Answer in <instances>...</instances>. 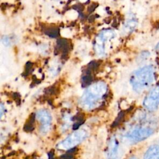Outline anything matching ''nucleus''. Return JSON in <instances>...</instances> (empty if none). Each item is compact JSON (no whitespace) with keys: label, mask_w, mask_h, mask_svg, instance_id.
Returning <instances> with one entry per match:
<instances>
[{"label":"nucleus","mask_w":159,"mask_h":159,"mask_svg":"<svg viewBox=\"0 0 159 159\" xmlns=\"http://www.w3.org/2000/svg\"><path fill=\"white\" fill-rule=\"evenodd\" d=\"M108 159H119V144L116 137H112L109 142L107 148Z\"/></svg>","instance_id":"8"},{"label":"nucleus","mask_w":159,"mask_h":159,"mask_svg":"<svg viewBox=\"0 0 159 159\" xmlns=\"http://www.w3.org/2000/svg\"><path fill=\"white\" fill-rule=\"evenodd\" d=\"M143 106L150 111H155L159 106V86L153 87L143 101Z\"/></svg>","instance_id":"4"},{"label":"nucleus","mask_w":159,"mask_h":159,"mask_svg":"<svg viewBox=\"0 0 159 159\" xmlns=\"http://www.w3.org/2000/svg\"><path fill=\"white\" fill-rule=\"evenodd\" d=\"M137 22L136 20H135V19H129L126 22L124 29L125 30V32H130L135 28V27L137 25Z\"/></svg>","instance_id":"11"},{"label":"nucleus","mask_w":159,"mask_h":159,"mask_svg":"<svg viewBox=\"0 0 159 159\" xmlns=\"http://www.w3.org/2000/svg\"><path fill=\"white\" fill-rule=\"evenodd\" d=\"M46 33L48 34V35L50 36V37H55L58 35V31L57 30H55V29H48V30L46 31Z\"/></svg>","instance_id":"12"},{"label":"nucleus","mask_w":159,"mask_h":159,"mask_svg":"<svg viewBox=\"0 0 159 159\" xmlns=\"http://www.w3.org/2000/svg\"><path fill=\"white\" fill-rule=\"evenodd\" d=\"M155 71L152 65H145L134 71L130 79V84L137 93L148 88L154 81Z\"/></svg>","instance_id":"1"},{"label":"nucleus","mask_w":159,"mask_h":159,"mask_svg":"<svg viewBox=\"0 0 159 159\" xmlns=\"http://www.w3.org/2000/svg\"><path fill=\"white\" fill-rule=\"evenodd\" d=\"M87 135L88 134L84 130L80 129L76 130L59 143L58 147L60 150H70L83 142L86 138Z\"/></svg>","instance_id":"3"},{"label":"nucleus","mask_w":159,"mask_h":159,"mask_svg":"<svg viewBox=\"0 0 159 159\" xmlns=\"http://www.w3.org/2000/svg\"><path fill=\"white\" fill-rule=\"evenodd\" d=\"M107 91V86L103 82H98L89 86L82 96L80 102L86 109H92L97 106Z\"/></svg>","instance_id":"2"},{"label":"nucleus","mask_w":159,"mask_h":159,"mask_svg":"<svg viewBox=\"0 0 159 159\" xmlns=\"http://www.w3.org/2000/svg\"><path fill=\"white\" fill-rule=\"evenodd\" d=\"M144 159H159V145H151L145 152Z\"/></svg>","instance_id":"9"},{"label":"nucleus","mask_w":159,"mask_h":159,"mask_svg":"<svg viewBox=\"0 0 159 159\" xmlns=\"http://www.w3.org/2000/svg\"><path fill=\"white\" fill-rule=\"evenodd\" d=\"M155 49H156V50H157V52H159V43H157V45H156V47H155Z\"/></svg>","instance_id":"13"},{"label":"nucleus","mask_w":159,"mask_h":159,"mask_svg":"<svg viewBox=\"0 0 159 159\" xmlns=\"http://www.w3.org/2000/svg\"><path fill=\"white\" fill-rule=\"evenodd\" d=\"M114 36V33L111 30H104L102 31L97 37L95 43L96 52L99 55L104 53V43L108 40L112 39Z\"/></svg>","instance_id":"6"},{"label":"nucleus","mask_w":159,"mask_h":159,"mask_svg":"<svg viewBox=\"0 0 159 159\" xmlns=\"http://www.w3.org/2000/svg\"><path fill=\"white\" fill-rule=\"evenodd\" d=\"M79 1H81V2H85V1H88V0H79Z\"/></svg>","instance_id":"14"},{"label":"nucleus","mask_w":159,"mask_h":159,"mask_svg":"<svg viewBox=\"0 0 159 159\" xmlns=\"http://www.w3.org/2000/svg\"><path fill=\"white\" fill-rule=\"evenodd\" d=\"M153 133L152 129L146 127H137L130 130L126 137L132 142H137L149 137Z\"/></svg>","instance_id":"5"},{"label":"nucleus","mask_w":159,"mask_h":159,"mask_svg":"<svg viewBox=\"0 0 159 159\" xmlns=\"http://www.w3.org/2000/svg\"><path fill=\"white\" fill-rule=\"evenodd\" d=\"M35 118V115L32 114L30 116L29 119L27 120L26 123L25 124V125L24 127V130H25L27 132H31L32 130H33V129L34 128Z\"/></svg>","instance_id":"10"},{"label":"nucleus","mask_w":159,"mask_h":159,"mask_svg":"<svg viewBox=\"0 0 159 159\" xmlns=\"http://www.w3.org/2000/svg\"><path fill=\"white\" fill-rule=\"evenodd\" d=\"M36 116L40 124V132L43 134L47 133L50 129L52 124V117L50 114L45 109H41L37 111Z\"/></svg>","instance_id":"7"},{"label":"nucleus","mask_w":159,"mask_h":159,"mask_svg":"<svg viewBox=\"0 0 159 159\" xmlns=\"http://www.w3.org/2000/svg\"><path fill=\"white\" fill-rule=\"evenodd\" d=\"M130 159H137V158H135V157H132V158H130Z\"/></svg>","instance_id":"15"}]
</instances>
